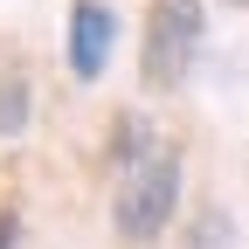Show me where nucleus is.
<instances>
[{"instance_id":"obj_1","label":"nucleus","mask_w":249,"mask_h":249,"mask_svg":"<svg viewBox=\"0 0 249 249\" xmlns=\"http://www.w3.org/2000/svg\"><path fill=\"white\" fill-rule=\"evenodd\" d=\"M180 208V152L145 139L132 160H118V194H111V222L124 242H160L173 229Z\"/></svg>"},{"instance_id":"obj_2","label":"nucleus","mask_w":249,"mask_h":249,"mask_svg":"<svg viewBox=\"0 0 249 249\" xmlns=\"http://www.w3.org/2000/svg\"><path fill=\"white\" fill-rule=\"evenodd\" d=\"M208 7L201 0H152L145 7V42H139V83L145 90H180L201 55Z\"/></svg>"},{"instance_id":"obj_3","label":"nucleus","mask_w":249,"mask_h":249,"mask_svg":"<svg viewBox=\"0 0 249 249\" xmlns=\"http://www.w3.org/2000/svg\"><path fill=\"white\" fill-rule=\"evenodd\" d=\"M118 49V7L111 0H70V42H62V55H70V76L76 83H97L104 62Z\"/></svg>"},{"instance_id":"obj_4","label":"nucleus","mask_w":249,"mask_h":249,"mask_svg":"<svg viewBox=\"0 0 249 249\" xmlns=\"http://www.w3.org/2000/svg\"><path fill=\"white\" fill-rule=\"evenodd\" d=\"M28 76L21 70H0V139H21L28 132Z\"/></svg>"},{"instance_id":"obj_5","label":"nucleus","mask_w":249,"mask_h":249,"mask_svg":"<svg viewBox=\"0 0 249 249\" xmlns=\"http://www.w3.org/2000/svg\"><path fill=\"white\" fill-rule=\"evenodd\" d=\"M21 242V208H0V249Z\"/></svg>"},{"instance_id":"obj_6","label":"nucleus","mask_w":249,"mask_h":249,"mask_svg":"<svg viewBox=\"0 0 249 249\" xmlns=\"http://www.w3.org/2000/svg\"><path fill=\"white\" fill-rule=\"evenodd\" d=\"M214 7H242V14H249V0H214Z\"/></svg>"}]
</instances>
